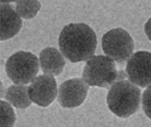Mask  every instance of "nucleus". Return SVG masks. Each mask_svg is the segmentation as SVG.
<instances>
[{
    "label": "nucleus",
    "instance_id": "nucleus-1",
    "mask_svg": "<svg viewBox=\"0 0 151 127\" xmlns=\"http://www.w3.org/2000/svg\"><path fill=\"white\" fill-rule=\"evenodd\" d=\"M97 45L95 33L84 23H70L63 28L59 38L62 53L72 63L86 61L93 57Z\"/></svg>",
    "mask_w": 151,
    "mask_h": 127
},
{
    "label": "nucleus",
    "instance_id": "nucleus-2",
    "mask_svg": "<svg viewBox=\"0 0 151 127\" xmlns=\"http://www.w3.org/2000/svg\"><path fill=\"white\" fill-rule=\"evenodd\" d=\"M106 101L109 108L114 114L127 118L139 109L140 89L128 80L116 81L110 87Z\"/></svg>",
    "mask_w": 151,
    "mask_h": 127
},
{
    "label": "nucleus",
    "instance_id": "nucleus-3",
    "mask_svg": "<svg viewBox=\"0 0 151 127\" xmlns=\"http://www.w3.org/2000/svg\"><path fill=\"white\" fill-rule=\"evenodd\" d=\"M119 72L112 59L104 55L94 56L87 62L82 74L89 86L111 87L117 81Z\"/></svg>",
    "mask_w": 151,
    "mask_h": 127
},
{
    "label": "nucleus",
    "instance_id": "nucleus-4",
    "mask_svg": "<svg viewBox=\"0 0 151 127\" xmlns=\"http://www.w3.org/2000/svg\"><path fill=\"white\" fill-rule=\"evenodd\" d=\"M39 70L38 59L29 52L18 51L8 59L6 71L13 82L23 85L32 82Z\"/></svg>",
    "mask_w": 151,
    "mask_h": 127
},
{
    "label": "nucleus",
    "instance_id": "nucleus-5",
    "mask_svg": "<svg viewBox=\"0 0 151 127\" xmlns=\"http://www.w3.org/2000/svg\"><path fill=\"white\" fill-rule=\"evenodd\" d=\"M104 52L117 63H123L129 58L134 50V42L125 30L116 28L103 35L102 40Z\"/></svg>",
    "mask_w": 151,
    "mask_h": 127
},
{
    "label": "nucleus",
    "instance_id": "nucleus-6",
    "mask_svg": "<svg viewBox=\"0 0 151 127\" xmlns=\"http://www.w3.org/2000/svg\"><path fill=\"white\" fill-rule=\"evenodd\" d=\"M126 72L131 82L145 88L151 85V53L138 51L130 58L126 67Z\"/></svg>",
    "mask_w": 151,
    "mask_h": 127
},
{
    "label": "nucleus",
    "instance_id": "nucleus-7",
    "mask_svg": "<svg viewBox=\"0 0 151 127\" xmlns=\"http://www.w3.org/2000/svg\"><path fill=\"white\" fill-rule=\"evenodd\" d=\"M28 93L31 101L40 106L47 107L53 102L57 94L56 80L52 75H39L28 87Z\"/></svg>",
    "mask_w": 151,
    "mask_h": 127
},
{
    "label": "nucleus",
    "instance_id": "nucleus-8",
    "mask_svg": "<svg viewBox=\"0 0 151 127\" xmlns=\"http://www.w3.org/2000/svg\"><path fill=\"white\" fill-rule=\"evenodd\" d=\"M89 87L81 78H73L63 83L59 87L58 100L65 108H74L85 101Z\"/></svg>",
    "mask_w": 151,
    "mask_h": 127
},
{
    "label": "nucleus",
    "instance_id": "nucleus-9",
    "mask_svg": "<svg viewBox=\"0 0 151 127\" xmlns=\"http://www.w3.org/2000/svg\"><path fill=\"white\" fill-rule=\"evenodd\" d=\"M22 26V19L13 6L7 1L1 2V40L14 37Z\"/></svg>",
    "mask_w": 151,
    "mask_h": 127
},
{
    "label": "nucleus",
    "instance_id": "nucleus-10",
    "mask_svg": "<svg viewBox=\"0 0 151 127\" xmlns=\"http://www.w3.org/2000/svg\"><path fill=\"white\" fill-rule=\"evenodd\" d=\"M41 67L48 75H59L63 72L65 61L62 54L54 48H46L40 53Z\"/></svg>",
    "mask_w": 151,
    "mask_h": 127
},
{
    "label": "nucleus",
    "instance_id": "nucleus-11",
    "mask_svg": "<svg viewBox=\"0 0 151 127\" xmlns=\"http://www.w3.org/2000/svg\"><path fill=\"white\" fill-rule=\"evenodd\" d=\"M7 101L17 109H23L31 104L28 93V87L23 85H12L9 87L5 95Z\"/></svg>",
    "mask_w": 151,
    "mask_h": 127
},
{
    "label": "nucleus",
    "instance_id": "nucleus-12",
    "mask_svg": "<svg viewBox=\"0 0 151 127\" xmlns=\"http://www.w3.org/2000/svg\"><path fill=\"white\" fill-rule=\"evenodd\" d=\"M40 8L41 4L38 1H16V11L19 16L26 19L34 18Z\"/></svg>",
    "mask_w": 151,
    "mask_h": 127
},
{
    "label": "nucleus",
    "instance_id": "nucleus-13",
    "mask_svg": "<svg viewBox=\"0 0 151 127\" xmlns=\"http://www.w3.org/2000/svg\"><path fill=\"white\" fill-rule=\"evenodd\" d=\"M16 117L14 110L6 101H1V127H13Z\"/></svg>",
    "mask_w": 151,
    "mask_h": 127
},
{
    "label": "nucleus",
    "instance_id": "nucleus-14",
    "mask_svg": "<svg viewBox=\"0 0 151 127\" xmlns=\"http://www.w3.org/2000/svg\"><path fill=\"white\" fill-rule=\"evenodd\" d=\"M142 106L146 115L151 119V85L145 90L143 94Z\"/></svg>",
    "mask_w": 151,
    "mask_h": 127
},
{
    "label": "nucleus",
    "instance_id": "nucleus-15",
    "mask_svg": "<svg viewBox=\"0 0 151 127\" xmlns=\"http://www.w3.org/2000/svg\"><path fill=\"white\" fill-rule=\"evenodd\" d=\"M145 32L148 38L151 41V17L145 24Z\"/></svg>",
    "mask_w": 151,
    "mask_h": 127
}]
</instances>
